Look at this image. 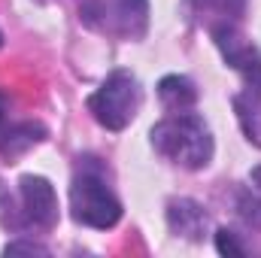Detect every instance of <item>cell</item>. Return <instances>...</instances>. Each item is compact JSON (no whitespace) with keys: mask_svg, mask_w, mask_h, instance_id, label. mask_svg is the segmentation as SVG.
<instances>
[{"mask_svg":"<svg viewBox=\"0 0 261 258\" xmlns=\"http://www.w3.org/2000/svg\"><path fill=\"white\" fill-rule=\"evenodd\" d=\"M167 225L176 237H186V240H200L210 228V216L206 210L192 200V197H179V200H170L167 203Z\"/></svg>","mask_w":261,"mask_h":258,"instance_id":"obj_7","label":"cell"},{"mask_svg":"<svg viewBox=\"0 0 261 258\" xmlns=\"http://www.w3.org/2000/svg\"><path fill=\"white\" fill-rule=\"evenodd\" d=\"M43 137H46L43 125H37V122H21V125L9 128L0 137V155H3L6 161H15L18 155H24L28 149H34Z\"/></svg>","mask_w":261,"mask_h":258,"instance_id":"obj_9","label":"cell"},{"mask_svg":"<svg viewBox=\"0 0 261 258\" xmlns=\"http://www.w3.org/2000/svg\"><path fill=\"white\" fill-rule=\"evenodd\" d=\"M216 249H219L222 255H246V246H243V243L237 240V234L228 231V228L216 231Z\"/></svg>","mask_w":261,"mask_h":258,"instance_id":"obj_13","label":"cell"},{"mask_svg":"<svg viewBox=\"0 0 261 258\" xmlns=\"http://www.w3.org/2000/svg\"><path fill=\"white\" fill-rule=\"evenodd\" d=\"M189 3H192V9H195L197 15L210 18V28L222 24V21L237 24V18L246 9V0H189Z\"/></svg>","mask_w":261,"mask_h":258,"instance_id":"obj_12","label":"cell"},{"mask_svg":"<svg viewBox=\"0 0 261 258\" xmlns=\"http://www.w3.org/2000/svg\"><path fill=\"white\" fill-rule=\"evenodd\" d=\"M3 110H6V107H3V97H0V122H3Z\"/></svg>","mask_w":261,"mask_h":258,"instance_id":"obj_15","label":"cell"},{"mask_svg":"<svg viewBox=\"0 0 261 258\" xmlns=\"http://www.w3.org/2000/svg\"><path fill=\"white\" fill-rule=\"evenodd\" d=\"M210 31H213V40H216L222 58L246 79L249 88H258L261 91V52H258V46L249 43V40L237 31V24H231V21L213 24Z\"/></svg>","mask_w":261,"mask_h":258,"instance_id":"obj_4","label":"cell"},{"mask_svg":"<svg viewBox=\"0 0 261 258\" xmlns=\"http://www.w3.org/2000/svg\"><path fill=\"white\" fill-rule=\"evenodd\" d=\"M237 213L249 228H261V164L249 173L246 186L237 192Z\"/></svg>","mask_w":261,"mask_h":258,"instance_id":"obj_11","label":"cell"},{"mask_svg":"<svg viewBox=\"0 0 261 258\" xmlns=\"http://www.w3.org/2000/svg\"><path fill=\"white\" fill-rule=\"evenodd\" d=\"M94 158H85V164H79L73 186H70V213L79 225L107 231L122 219V203L113 194V189L103 179V170L97 164H91Z\"/></svg>","mask_w":261,"mask_h":258,"instance_id":"obj_2","label":"cell"},{"mask_svg":"<svg viewBox=\"0 0 261 258\" xmlns=\"http://www.w3.org/2000/svg\"><path fill=\"white\" fill-rule=\"evenodd\" d=\"M152 146L164 158H170L189 170L206 167L213 158V134L206 128V122L189 110L170 113L164 122H158L152 128Z\"/></svg>","mask_w":261,"mask_h":258,"instance_id":"obj_1","label":"cell"},{"mask_svg":"<svg viewBox=\"0 0 261 258\" xmlns=\"http://www.w3.org/2000/svg\"><path fill=\"white\" fill-rule=\"evenodd\" d=\"M100 15H103L100 28L128 40H140L149 24V3L146 0H110Z\"/></svg>","mask_w":261,"mask_h":258,"instance_id":"obj_6","label":"cell"},{"mask_svg":"<svg viewBox=\"0 0 261 258\" xmlns=\"http://www.w3.org/2000/svg\"><path fill=\"white\" fill-rule=\"evenodd\" d=\"M18 197L24 207V222L34 228H55L58 222V197L46 176H21L18 179Z\"/></svg>","mask_w":261,"mask_h":258,"instance_id":"obj_5","label":"cell"},{"mask_svg":"<svg viewBox=\"0 0 261 258\" xmlns=\"http://www.w3.org/2000/svg\"><path fill=\"white\" fill-rule=\"evenodd\" d=\"M3 252H6V255H18V252H28V255H46L49 249L40 246V243H34V240H18V243H9Z\"/></svg>","mask_w":261,"mask_h":258,"instance_id":"obj_14","label":"cell"},{"mask_svg":"<svg viewBox=\"0 0 261 258\" xmlns=\"http://www.w3.org/2000/svg\"><path fill=\"white\" fill-rule=\"evenodd\" d=\"M234 110H237V119H240L246 140L261 146V91L246 85V91H240L234 97Z\"/></svg>","mask_w":261,"mask_h":258,"instance_id":"obj_10","label":"cell"},{"mask_svg":"<svg viewBox=\"0 0 261 258\" xmlns=\"http://www.w3.org/2000/svg\"><path fill=\"white\" fill-rule=\"evenodd\" d=\"M143 104V88L137 76L128 70H116L103 79V85L88 97L91 116L103 125L107 131H122L128 128Z\"/></svg>","mask_w":261,"mask_h":258,"instance_id":"obj_3","label":"cell"},{"mask_svg":"<svg viewBox=\"0 0 261 258\" xmlns=\"http://www.w3.org/2000/svg\"><path fill=\"white\" fill-rule=\"evenodd\" d=\"M0 43H3V34H0Z\"/></svg>","mask_w":261,"mask_h":258,"instance_id":"obj_16","label":"cell"},{"mask_svg":"<svg viewBox=\"0 0 261 258\" xmlns=\"http://www.w3.org/2000/svg\"><path fill=\"white\" fill-rule=\"evenodd\" d=\"M158 97L164 104V110L170 113H186L189 107H195L197 88L189 76H164L158 82Z\"/></svg>","mask_w":261,"mask_h":258,"instance_id":"obj_8","label":"cell"}]
</instances>
